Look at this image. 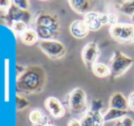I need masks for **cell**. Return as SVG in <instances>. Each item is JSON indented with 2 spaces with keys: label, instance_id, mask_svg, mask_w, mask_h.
Returning a JSON list of instances; mask_svg holds the SVG:
<instances>
[{
  "label": "cell",
  "instance_id": "cell-1",
  "mask_svg": "<svg viewBox=\"0 0 134 126\" xmlns=\"http://www.w3.org/2000/svg\"><path fill=\"white\" fill-rule=\"evenodd\" d=\"M47 81V75L39 66L28 67L27 70L18 76L16 82V91L20 94H33L43 91Z\"/></svg>",
  "mask_w": 134,
  "mask_h": 126
},
{
  "label": "cell",
  "instance_id": "cell-2",
  "mask_svg": "<svg viewBox=\"0 0 134 126\" xmlns=\"http://www.w3.org/2000/svg\"><path fill=\"white\" fill-rule=\"evenodd\" d=\"M33 26L40 40L56 39L60 34V22L58 15L50 11H38L34 17Z\"/></svg>",
  "mask_w": 134,
  "mask_h": 126
},
{
  "label": "cell",
  "instance_id": "cell-3",
  "mask_svg": "<svg viewBox=\"0 0 134 126\" xmlns=\"http://www.w3.org/2000/svg\"><path fill=\"white\" fill-rule=\"evenodd\" d=\"M133 64V59L129 56H126L120 50L113 52L112 58L109 61L110 76L113 78H119L122 76Z\"/></svg>",
  "mask_w": 134,
  "mask_h": 126
},
{
  "label": "cell",
  "instance_id": "cell-4",
  "mask_svg": "<svg viewBox=\"0 0 134 126\" xmlns=\"http://www.w3.org/2000/svg\"><path fill=\"white\" fill-rule=\"evenodd\" d=\"M68 106L72 113H86L88 104L87 95L84 90L81 88H75L74 90H72L68 96Z\"/></svg>",
  "mask_w": 134,
  "mask_h": 126
},
{
  "label": "cell",
  "instance_id": "cell-5",
  "mask_svg": "<svg viewBox=\"0 0 134 126\" xmlns=\"http://www.w3.org/2000/svg\"><path fill=\"white\" fill-rule=\"evenodd\" d=\"M38 47L48 58L57 61L66 55L67 48L65 45L58 39H48V40H39Z\"/></svg>",
  "mask_w": 134,
  "mask_h": 126
},
{
  "label": "cell",
  "instance_id": "cell-6",
  "mask_svg": "<svg viewBox=\"0 0 134 126\" xmlns=\"http://www.w3.org/2000/svg\"><path fill=\"white\" fill-rule=\"evenodd\" d=\"M109 35L120 42H129L134 39V24L118 23L111 26Z\"/></svg>",
  "mask_w": 134,
  "mask_h": 126
},
{
  "label": "cell",
  "instance_id": "cell-7",
  "mask_svg": "<svg viewBox=\"0 0 134 126\" xmlns=\"http://www.w3.org/2000/svg\"><path fill=\"white\" fill-rule=\"evenodd\" d=\"M100 55V50L96 42H88L84 46L81 51V58L87 68L91 69Z\"/></svg>",
  "mask_w": 134,
  "mask_h": 126
},
{
  "label": "cell",
  "instance_id": "cell-8",
  "mask_svg": "<svg viewBox=\"0 0 134 126\" xmlns=\"http://www.w3.org/2000/svg\"><path fill=\"white\" fill-rule=\"evenodd\" d=\"M44 105L47 111L49 112V113L55 119H61L65 116L66 109L58 98L53 97V96L48 97L45 100Z\"/></svg>",
  "mask_w": 134,
  "mask_h": 126
},
{
  "label": "cell",
  "instance_id": "cell-9",
  "mask_svg": "<svg viewBox=\"0 0 134 126\" xmlns=\"http://www.w3.org/2000/svg\"><path fill=\"white\" fill-rule=\"evenodd\" d=\"M30 19H31V15L29 11L22 10L14 5L11 7L8 12L5 13V21L8 22L10 25L15 21H24L27 23L30 21Z\"/></svg>",
  "mask_w": 134,
  "mask_h": 126
},
{
  "label": "cell",
  "instance_id": "cell-10",
  "mask_svg": "<svg viewBox=\"0 0 134 126\" xmlns=\"http://www.w3.org/2000/svg\"><path fill=\"white\" fill-rule=\"evenodd\" d=\"M81 126H103L104 119L101 112L88 111L80 119Z\"/></svg>",
  "mask_w": 134,
  "mask_h": 126
},
{
  "label": "cell",
  "instance_id": "cell-11",
  "mask_svg": "<svg viewBox=\"0 0 134 126\" xmlns=\"http://www.w3.org/2000/svg\"><path fill=\"white\" fill-rule=\"evenodd\" d=\"M28 119L33 126H46L51 123L48 116L39 108H34L28 113Z\"/></svg>",
  "mask_w": 134,
  "mask_h": 126
},
{
  "label": "cell",
  "instance_id": "cell-12",
  "mask_svg": "<svg viewBox=\"0 0 134 126\" xmlns=\"http://www.w3.org/2000/svg\"><path fill=\"white\" fill-rule=\"evenodd\" d=\"M69 31H70V34L75 39H84V37H86L87 36H88V32H90V29L87 27L84 20L77 19L70 24Z\"/></svg>",
  "mask_w": 134,
  "mask_h": 126
},
{
  "label": "cell",
  "instance_id": "cell-13",
  "mask_svg": "<svg viewBox=\"0 0 134 126\" xmlns=\"http://www.w3.org/2000/svg\"><path fill=\"white\" fill-rule=\"evenodd\" d=\"M109 108L118 109L121 111H128L129 109V103L128 99L121 92H114L109 100Z\"/></svg>",
  "mask_w": 134,
  "mask_h": 126
},
{
  "label": "cell",
  "instance_id": "cell-14",
  "mask_svg": "<svg viewBox=\"0 0 134 126\" xmlns=\"http://www.w3.org/2000/svg\"><path fill=\"white\" fill-rule=\"evenodd\" d=\"M68 2L69 7L79 14H88L93 7V2L88 0H69Z\"/></svg>",
  "mask_w": 134,
  "mask_h": 126
},
{
  "label": "cell",
  "instance_id": "cell-15",
  "mask_svg": "<svg viewBox=\"0 0 134 126\" xmlns=\"http://www.w3.org/2000/svg\"><path fill=\"white\" fill-rule=\"evenodd\" d=\"M84 22L86 23L87 27L88 28L90 31H97L100 29L102 27L99 19V13L95 11H90L84 16Z\"/></svg>",
  "mask_w": 134,
  "mask_h": 126
},
{
  "label": "cell",
  "instance_id": "cell-16",
  "mask_svg": "<svg viewBox=\"0 0 134 126\" xmlns=\"http://www.w3.org/2000/svg\"><path fill=\"white\" fill-rule=\"evenodd\" d=\"M19 39L20 41L27 46H33L34 44L38 43V41L40 40L37 31L34 29H27L22 34H20Z\"/></svg>",
  "mask_w": 134,
  "mask_h": 126
},
{
  "label": "cell",
  "instance_id": "cell-17",
  "mask_svg": "<svg viewBox=\"0 0 134 126\" xmlns=\"http://www.w3.org/2000/svg\"><path fill=\"white\" fill-rule=\"evenodd\" d=\"M128 113H129L128 111H121V110H118V109L109 108V110L103 114L104 123L115 121V120H120L123 117H125V116H127Z\"/></svg>",
  "mask_w": 134,
  "mask_h": 126
},
{
  "label": "cell",
  "instance_id": "cell-18",
  "mask_svg": "<svg viewBox=\"0 0 134 126\" xmlns=\"http://www.w3.org/2000/svg\"><path fill=\"white\" fill-rule=\"evenodd\" d=\"M91 70L95 76L99 77V78H106L108 76H110V69L109 66L104 63H95L91 68Z\"/></svg>",
  "mask_w": 134,
  "mask_h": 126
},
{
  "label": "cell",
  "instance_id": "cell-19",
  "mask_svg": "<svg viewBox=\"0 0 134 126\" xmlns=\"http://www.w3.org/2000/svg\"><path fill=\"white\" fill-rule=\"evenodd\" d=\"M119 9L122 13L132 17L134 15V1H124L118 6Z\"/></svg>",
  "mask_w": 134,
  "mask_h": 126
},
{
  "label": "cell",
  "instance_id": "cell-20",
  "mask_svg": "<svg viewBox=\"0 0 134 126\" xmlns=\"http://www.w3.org/2000/svg\"><path fill=\"white\" fill-rule=\"evenodd\" d=\"M29 104H30V102L27 98H25L21 94L20 95L16 94V109L18 112L27 109V107L29 106Z\"/></svg>",
  "mask_w": 134,
  "mask_h": 126
},
{
  "label": "cell",
  "instance_id": "cell-21",
  "mask_svg": "<svg viewBox=\"0 0 134 126\" xmlns=\"http://www.w3.org/2000/svg\"><path fill=\"white\" fill-rule=\"evenodd\" d=\"M11 29L16 34H22L25 30L27 29V25L24 21H15L11 24Z\"/></svg>",
  "mask_w": 134,
  "mask_h": 126
},
{
  "label": "cell",
  "instance_id": "cell-22",
  "mask_svg": "<svg viewBox=\"0 0 134 126\" xmlns=\"http://www.w3.org/2000/svg\"><path fill=\"white\" fill-rule=\"evenodd\" d=\"M13 5L22 10L29 11L30 2L27 1V0H13Z\"/></svg>",
  "mask_w": 134,
  "mask_h": 126
},
{
  "label": "cell",
  "instance_id": "cell-23",
  "mask_svg": "<svg viewBox=\"0 0 134 126\" xmlns=\"http://www.w3.org/2000/svg\"><path fill=\"white\" fill-rule=\"evenodd\" d=\"M13 6V1L11 0H0V10L7 13Z\"/></svg>",
  "mask_w": 134,
  "mask_h": 126
},
{
  "label": "cell",
  "instance_id": "cell-24",
  "mask_svg": "<svg viewBox=\"0 0 134 126\" xmlns=\"http://www.w3.org/2000/svg\"><path fill=\"white\" fill-rule=\"evenodd\" d=\"M103 108V102L101 100H94L91 103V111H95V112H101Z\"/></svg>",
  "mask_w": 134,
  "mask_h": 126
},
{
  "label": "cell",
  "instance_id": "cell-25",
  "mask_svg": "<svg viewBox=\"0 0 134 126\" xmlns=\"http://www.w3.org/2000/svg\"><path fill=\"white\" fill-rule=\"evenodd\" d=\"M120 122V123H122L124 126H134V121L131 117H130L129 115L125 116L122 119L119 120Z\"/></svg>",
  "mask_w": 134,
  "mask_h": 126
},
{
  "label": "cell",
  "instance_id": "cell-26",
  "mask_svg": "<svg viewBox=\"0 0 134 126\" xmlns=\"http://www.w3.org/2000/svg\"><path fill=\"white\" fill-rule=\"evenodd\" d=\"M108 17H109V24L110 25V27L119 23L118 22V17H117L115 14H113V13H109V14H108Z\"/></svg>",
  "mask_w": 134,
  "mask_h": 126
},
{
  "label": "cell",
  "instance_id": "cell-27",
  "mask_svg": "<svg viewBox=\"0 0 134 126\" xmlns=\"http://www.w3.org/2000/svg\"><path fill=\"white\" fill-rule=\"evenodd\" d=\"M128 103H129V109L134 112V91L128 97Z\"/></svg>",
  "mask_w": 134,
  "mask_h": 126
},
{
  "label": "cell",
  "instance_id": "cell-28",
  "mask_svg": "<svg viewBox=\"0 0 134 126\" xmlns=\"http://www.w3.org/2000/svg\"><path fill=\"white\" fill-rule=\"evenodd\" d=\"M99 19H100V23L102 26L109 24V17H108V14L99 13Z\"/></svg>",
  "mask_w": 134,
  "mask_h": 126
},
{
  "label": "cell",
  "instance_id": "cell-29",
  "mask_svg": "<svg viewBox=\"0 0 134 126\" xmlns=\"http://www.w3.org/2000/svg\"><path fill=\"white\" fill-rule=\"evenodd\" d=\"M68 126H81L80 120L70 119L69 122H68Z\"/></svg>",
  "mask_w": 134,
  "mask_h": 126
},
{
  "label": "cell",
  "instance_id": "cell-30",
  "mask_svg": "<svg viewBox=\"0 0 134 126\" xmlns=\"http://www.w3.org/2000/svg\"><path fill=\"white\" fill-rule=\"evenodd\" d=\"M116 126H124L122 123H120V121H118V123H116Z\"/></svg>",
  "mask_w": 134,
  "mask_h": 126
},
{
  "label": "cell",
  "instance_id": "cell-31",
  "mask_svg": "<svg viewBox=\"0 0 134 126\" xmlns=\"http://www.w3.org/2000/svg\"><path fill=\"white\" fill-rule=\"evenodd\" d=\"M46 126H56V125H54L53 123H50V124H48V125H46Z\"/></svg>",
  "mask_w": 134,
  "mask_h": 126
},
{
  "label": "cell",
  "instance_id": "cell-32",
  "mask_svg": "<svg viewBox=\"0 0 134 126\" xmlns=\"http://www.w3.org/2000/svg\"><path fill=\"white\" fill-rule=\"evenodd\" d=\"M131 19H132V21L134 22V15H133V16H132V17H131Z\"/></svg>",
  "mask_w": 134,
  "mask_h": 126
},
{
  "label": "cell",
  "instance_id": "cell-33",
  "mask_svg": "<svg viewBox=\"0 0 134 126\" xmlns=\"http://www.w3.org/2000/svg\"><path fill=\"white\" fill-rule=\"evenodd\" d=\"M132 42H133V43H134V39H133V40H132Z\"/></svg>",
  "mask_w": 134,
  "mask_h": 126
}]
</instances>
